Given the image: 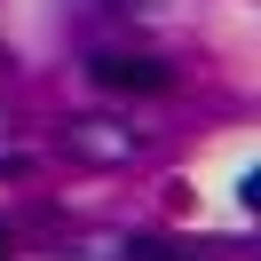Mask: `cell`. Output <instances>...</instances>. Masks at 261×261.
<instances>
[{"label":"cell","mask_w":261,"mask_h":261,"mask_svg":"<svg viewBox=\"0 0 261 261\" xmlns=\"http://www.w3.org/2000/svg\"><path fill=\"white\" fill-rule=\"evenodd\" d=\"M127 261H182V253H166V245H127Z\"/></svg>","instance_id":"cell-2"},{"label":"cell","mask_w":261,"mask_h":261,"mask_svg":"<svg viewBox=\"0 0 261 261\" xmlns=\"http://www.w3.org/2000/svg\"><path fill=\"white\" fill-rule=\"evenodd\" d=\"M0 261H8V238H0Z\"/></svg>","instance_id":"cell-3"},{"label":"cell","mask_w":261,"mask_h":261,"mask_svg":"<svg viewBox=\"0 0 261 261\" xmlns=\"http://www.w3.org/2000/svg\"><path fill=\"white\" fill-rule=\"evenodd\" d=\"M87 80L111 87V95H159V87H174V71H166L159 56H127V48H111V56H95V64H87Z\"/></svg>","instance_id":"cell-1"}]
</instances>
